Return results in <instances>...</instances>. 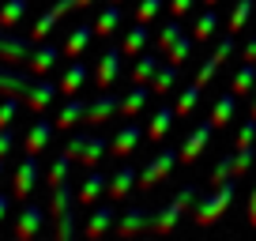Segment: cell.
Segmentation results:
<instances>
[{"instance_id":"obj_1","label":"cell","mask_w":256,"mask_h":241,"mask_svg":"<svg viewBox=\"0 0 256 241\" xmlns=\"http://www.w3.org/2000/svg\"><path fill=\"white\" fill-rule=\"evenodd\" d=\"M56 90L60 87H53V83H42V80H30V76H23V72H4V68H0V94L23 98L34 113L46 110V106L56 98Z\"/></svg>"},{"instance_id":"obj_2","label":"cell","mask_w":256,"mask_h":241,"mask_svg":"<svg viewBox=\"0 0 256 241\" xmlns=\"http://www.w3.org/2000/svg\"><path fill=\"white\" fill-rule=\"evenodd\" d=\"M234 192H238V177H226V181H222V185H218L211 196H204L200 211H196V222H200V226H208V222H218V218H222V211L230 208Z\"/></svg>"},{"instance_id":"obj_3","label":"cell","mask_w":256,"mask_h":241,"mask_svg":"<svg viewBox=\"0 0 256 241\" xmlns=\"http://www.w3.org/2000/svg\"><path fill=\"white\" fill-rule=\"evenodd\" d=\"M53 215H56V238H72L76 234V215H72V188L68 181L53 185Z\"/></svg>"},{"instance_id":"obj_4","label":"cell","mask_w":256,"mask_h":241,"mask_svg":"<svg viewBox=\"0 0 256 241\" xmlns=\"http://www.w3.org/2000/svg\"><path fill=\"white\" fill-rule=\"evenodd\" d=\"M106 140L102 136H72L68 140V147H64V154L72 162H83V166H98V158L106 154Z\"/></svg>"},{"instance_id":"obj_5","label":"cell","mask_w":256,"mask_h":241,"mask_svg":"<svg viewBox=\"0 0 256 241\" xmlns=\"http://www.w3.org/2000/svg\"><path fill=\"white\" fill-rule=\"evenodd\" d=\"M192 200H196V185H184L181 192H177V200H170L158 215H151V226H147V230H170V226L181 218V211H188Z\"/></svg>"},{"instance_id":"obj_6","label":"cell","mask_w":256,"mask_h":241,"mask_svg":"<svg viewBox=\"0 0 256 241\" xmlns=\"http://www.w3.org/2000/svg\"><path fill=\"white\" fill-rule=\"evenodd\" d=\"M252 154H256L252 147H238V151H234L230 158H222V162H218V170L211 174V185H222L226 177H241L248 166H252Z\"/></svg>"},{"instance_id":"obj_7","label":"cell","mask_w":256,"mask_h":241,"mask_svg":"<svg viewBox=\"0 0 256 241\" xmlns=\"http://www.w3.org/2000/svg\"><path fill=\"white\" fill-rule=\"evenodd\" d=\"M177 158H181V154H177V147H166V151H158V154H154V158L144 166V174H140V185H144V188L158 185L162 177L174 170V162H177Z\"/></svg>"},{"instance_id":"obj_8","label":"cell","mask_w":256,"mask_h":241,"mask_svg":"<svg viewBox=\"0 0 256 241\" xmlns=\"http://www.w3.org/2000/svg\"><path fill=\"white\" fill-rule=\"evenodd\" d=\"M34 185H38V154H26V158L19 162V170H16L12 196H16V200H26V196L34 192Z\"/></svg>"},{"instance_id":"obj_9","label":"cell","mask_w":256,"mask_h":241,"mask_svg":"<svg viewBox=\"0 0 256 241\" xmlns=\"http://www.w3.org/2000/svg\"><path fill=\"white\" fill-rule=\"evenodd\" d=\"M211 132H215V120H204V124H196V128H192V136L181 144V162H196V158H200V151L208 147Z\"/></svg>"},{"instance_id":"obj_10","label":"cell","mask_w":256,"mask_h":241,"mask_svg":"<svg viewBox=\"0 0 256 241\" xmlns=\"http://www.w3.org/2000/svg\"><path fill=\"white\" fill-rule=\"evenodd\" d=\"M230 53H234V38H222V42H218V49L208 56V60H204V68H200V76H196V83H200V87H208V83L218 76V68L226 64V56H230Z\"/></svg>"},{"instance_id":"obj_11","label":"cell","mask_w":256,"mask_h":241,"mask_svg":"<svg viewBox=\"0 0 256 241\" xmlns=\"http://www.w3.org/2000/svg\"><path fill=\"white\" fill-rule=\"evenodd\" d=\"M34 46L38 42H23V38H12V34H4L0 30V60H30L34 56Z\"/></svg>"},{"instance_id":"obj_12","label":"cell","mask_w":256,"mask_h":241,"mask_svg":"<svg viewBox=\"0 0 256 241\" xmlns=\"http://www.w3.org/2000/svg\"><path fill=\"white\" fill-rule=\"evenodd\" d=\"M120 56H124V49H106V53H102V60H98V72H94V80H98V87H102V90L120 76Z\"/></svg>"},{"instance_id":"obj_13","label":"cell","mask_w":256,"mask_h":241,"mask_svg":"<svg viewBox=\"0 0 256 241\" xmlns=\"http://www.w3.org/2000/svg\"><path fill=\"white\" fill-rule=\"evenodd\" d=\"M53 128H56V120H46V117H38L30 124V132H26V154H38V151H46V144L53 140Z\"/></svg>"},{"instance_id":"obj_14","label":"cell","mask_w":256,"mask_h":241,"mask_svg":"<svg viewBox=\"0 0 256 241\" xmlns=\"http://www.w3.org/2000/svg\"><path fill=\"white\" fill-rule=\"evenodd\" d=\"M117 110H120V98L117 94H102L98 102L87 106V124H102V120H110Z\"/></svg>"},{"instance_id":"obj_15","label":"cell","mask_w":256,"mask_h":241,"mask_svg":"<svg viewBox=\"0 0 256 241\" xmlns=\"http://www.w3.org/2000/svg\"><path fill=\"white\" fill-rule=\"evenodd\" d=\"M87 106H90V102H83V98H72V102H68L60 113H56V128H72V124L87 120Z\"/></svg>"},{"instance_id":"obj_16","label":"cell","mask_w":256,"mask_h":241,"mask_svg":"<svg viewBox=\"0 0 256 241\" xmlns=\"http://www.w3.org/2000/svg\"><path fill=\"white\" fill-rule=\"evenodd\" d=\"M42 208H34V204H26L23 208V215H19V222H16V234L19 238H34V234L42 230Z\"/></svg>"},{"instance_id":"obj_17","label":"cell","mask_w":256,"mask_h":241,"mask_svg":"<svg viewBox=\"0 0 256 241\" xmlns=\"http://www.w3.org/2000/svg\"><path fill=\"white\" fill-rule=\"evenodd\" d=\"M140 136H144V128H140V124H124V128L117 132V136H113V154H132V147L140 144Z\"/></svg>"},{"instance_id":"obj_18","label":"cell","mask_w":256,"mask_h":241,"mask_svg":"<svg viewBox=\"0 0 256 241\" xmlns=\"http://www.w3.org/2000/svg\"><path fill=\"white\" fill-rule=\"evenodd\" d=\"M56 56H60V53H56L53 46H42V42H38V46H34V56L26 60V64H30L34 76H42V72H49V68L56 64Z\"/></svg>"},{"instance_id":"obj_19","label":"cell","mask_w":256,"mask_h":241,"mask_svg":"<svg viewBox=\"0 0 256 241\" xmlns=\"http://www.w3.org/2000/svg\"><path fill=\"white\" fill-rule=\"evenodd\" d=\"M174 117H177V110H170V106H162L158 113H154L151 117V128H147V140H151V144H158L162 136H166L170 132V124H174Z\"/></svg>"},{"instance_id":"obj_20","label":"cell","mask_w":256,"mask_h":241,"mask_svg":"<svg viewBox=\"0 0 256 241\" xmlns=\"http://www.w3.org/2000/svg\"><path fill=\"white\" fill-rule=\"evenodd\" d=\"M132 181H136V170H132V166H120L117 174L110 177V188H106V192H110L113 200H120V196H128V188H132Z\"/></svg>"},{"instance_id":"obj_21","label":"cell","mask_w":256,"mask_h":241,"mask_svg":"<svg viewBox=\"0 0 256 241\" xmlns=\"http://www.w3.org/2000/svg\"><path fill=\"white\" fill-rule=\"evenodd\" d=\"M90 34H94V26H76L72 34H68V42H64V56H80L83 49H87V42H90Z\"/></svg>"},{"instance_id":"obj_22","label":"cell","mask_w":256,"mask_h":241,"mask_svg":"<svg viewBox=\"0 0 256 241\" xmlns=\"http://www.w3.org/2000/svg\"><path fill=\"white\" fill-rule=\"evenodd\" d=\"M83 80H87V64H83V60H72V68L60 76V90L64 94H76V90L83 87Z\"/></svg>"},{"instance_id":"obj_23","label":"cell","mask_w":256,"mask_h":241,"mask_svg":"<svg viewBox=\"0 0 256 241\" xmlns=\"http://www.w3.org/2000/svg\"><path fill=\"white\" fill-rule=\"evenodd\" d=\"M26 4H30V0H4V8H0V26L12 30V26L26 16Z\"/></svg>"},{"instance_id":"obj_24","label":"cell","mask_w":256,"mask_h":241,"mask_svg":"<svg viewBox=\"0 0 256 241\" xmlns=\"http://www.w3.org/2000/svg\"><path fill=\"white\" fill-rule=\"evenodd\" d=\"M106 188H110V181H106L102 174H90L87 181H83V185H80V204H94L98 196L106 192Z\"/></svg>"},{"instance_id":"obj_25","label":"cell","mask_w":256,"mask_h":241,"mask_svg":"<svg viewBox=\"0 0 256 241\" xmlns=\"http://www.w3.org/2000/svg\"><path fill=\"white\" fill-rule=\"evenodd\" d=\"M120 19H124V12H120V4L113 0L110 8H106L102 16H98V23H94V34H113V30L120 26Z\"/></svg>"},{"instance_id":"obj_26","label":"cell","mask_w":256,"mask_h":241,"mask_svg":"<svg viewBox=\"0 0 256 241\" xmlns=\"http://www.w3.org/2000/svg\"><path fill=\"white\" fill-rule=\"evenodd\" d=\"M147 94H154V90L147 87V83H136V87H132V94H128V98H120V113H124V117L140 113V106L147 102Z\"/></svg>"},{"instance_id":"obj_27","label":"cell","mask_w":256,"mask_h":241,"mask_svg":"<svg viewBox=\"0 0 256 241\" xmlns=\"http://www.w3.org/2000/svg\"><path fill=\"white\" fill-rule=\"evenodd\" d=\"M113 218H117V211H113V208H98L94 215H90V222H87V238H98V234H106Z\"/></svg>"},{"instance_id":"obj_28","label":"cell","mask_w":256,"mask_h":241,"mask_svg":"<svg viewBox=\"0 0 256 241\" xmlns=\"http://www.w3.org/2000/svg\"><path fill=\"white\" fill-rule=\"evenodd\" d=\"M234 106H238V94H234V90H230V94H222V98L215 102V113H211V120H215V128H222L226 120L234 117Z\"/></svg>"},{"instance_id":"obj_29","label":"cell","mask_w":256,"mask_h":241,"mask_svg":"<svg viewBox=\"0 0 256 241\" xmlns=\"http://www.w3.org/2000/svg\"><path fill=\"white\" fill-rule=\"evenodd\" d=\"M177 72H181V64H166V68H158V72H154V83H151V90H154V94H166V90L174 87Z\"/></svg>"},{"instance_id":"obj_30","label":"cell","mask_w":256,"mask_h":241,"mask_svg":"<svg viewBox=\"0 0 256 241\" xmlns=\"http://www.w3.org/2000/svg\"><path fill=\"white\" fill-rule=\"evenodd\" d=\"M56 23H60V16H56L53 8H49L46 16H38V23H34V30H30V42H46V38H49V30H53Z\"/></svg>"},{"instance_id":"obj_31","label":"cell","mask_w":256,"mask_h":241,"mask_svg":"<svg viewBox=\"0 0 256 241\" xmlns=\"http://www.w3.org/2000/svg\"><path fill=\"white\" fill-rule=\"evenodd\" d=\"M252 83H256V64H252V60H248V64L241 68L238 76H234L230 90H234V94H248V87H252Z\"/></svg>"},{"instance_id":"obj_32","label":"cell","mask_w":256,"mask_h":241,"mask_svg":"<svg viewBox=\"0 0 256 241\" xmlns=\"http://www.w3.org/2000/svg\"><path fill=\"white\" fill-rule=\"evenodd\" d=\"M154 72H158V56H140V64H136V72H132V80L136 83H151L154 80Z\"/></svg>"},{"instance_id":"obj_33","label":"cell","mask_w":256,"mask_h":241,"mask_svg":"<svg viewBox=\"0 0 256 241\" xmlns=\"http://www.w3.org/2000/svg\"><path fill=\"white\" fill-rule=\"evenodd\" d=\"M252 4H256V0H238V8L230 12V23H226V26H230L234 34H238L241 26L248 23V16H252Z\"/></svg>"},{"instance_id":"obj_34","label":"cell","mask_w":256,"mask_h":241,"mask_svg":"<svg viewBox=\"0 0 256 241\" xmlns=\"http://www.w3.org/2000/svg\"><path fill=\"white\" fill-rule=\"evenodd\" d=\"M200 83H196V80H192V87H184V94H181V102H177V117H188V113H192V106H196V102H200Z\"/></svg>"},{"instance_id":"obj_35","label":"cell","mask_w":256,"mask_h":241,"mask_svg":"<svg viewBox=\"0 0 256 241\" xmlns=\"http://www.w3.org/2000/svg\"><path fill=\"white\" fill-rule=\"evenodd\" d=\"M215 26H218V16H215V12H204V16L196 19V26H192V34H196L200 42H208L211 34H215Z\"/></svg>"},{"instance_id":"obj_36","label":"cell","mask_w":256,"mask_h":241,"mask_svg":"<svg viewBox=\"0 0 256 241\" xmlns=\"http://www.w3.org/2000/svg\"><path fill=\"white\" fill-rule=\"evenodd\" d=\"M144 42H147V23H136L132 26V30H128V38H124V53H140V49H144Z\"/></svg>"},{"instance_id":"obj_37","label":"cell","mask_w":256,"mask_h":241,"mask_svg":"<svg viewBox=\"0 0 256 241\" xmlns=\"http://www.w3.org/2000/svg\"><path fill=\"white\" fill-rule=\"evenodd\" d=\"M68 166H72V158H68V154H60V158L49 166V188L60 185V181H68Z\"/></svg>"},{"instance_id":"obj_38","label":"cell","mask_w":256,"mask_h":241,"mask_svg":"<svg viewBox=\"0 0 256 241\" xmlns=\"http://www.w3.org/2000/svg\"><path fill=\"white\" fill-rule=\"evenodd\" d=\"M158 12H162V0H140L136 4V23H151Z\"/></svg>"},{"instance_id":"obj_39","label":"cell","mask_w":256,"mask_h":241,"mask_svg":"<svg viewBox=\"0 0 256 241\" xmlns=\"http://www.w3.org/2000/svg\"><path fill=\"white\" fill-rule=\"evenodd\" d=\"M177 38H181V26H177V16H174V19H170V23L158 30V49H170Z\"/></svg>"},{"instance_id":"obj_40","label":"cell","mask_w":256,"mask_h":241,"mask_svg":"<svg viewBox=\"0 0 256 241\" xmlns=\"http://www.w3.org/2000/svg\"><path fill=\"white\" fill-rule=\"evenodd\" d=\"M188 49H192V38H177L174 46H170V64H184V56H188Z\"/></svg>"},{"instance_id":"obj_41","label":"cell","mask_w":256,"mask_h":241,"mask_svg":"<svg viewBox=\"0 0 256 241\" xmlns=\"http://www.w3.org/2000/svg\"><path fill=\"white\" fill-rule=\"evenodd\" d=\"M16 110H19L16 94H4V102H0V128H8L12 120H16Z\"/></svg>"},{"instance_id":"obj_42","label":"cell","mask_w":256,"mask_h":241,"mask_svg":"<svg viewBox=\"0 0 256 241\" xmlns=\"http://www.w3.org/2000/svg\"><path fill=\"white\" fill-rule=\"evenodd\" d=\"M252 140H256V117H248L238 132V147H252Z\"/></svg>"},{"instance_id":"obj_43","label":"cell","mask_w":256,"mask_h":241,"mask_svg":"<svg viewBox=\"0 0 256 241\" xmlns=\"http://www.w3.org/2000/svg\"><path fill=\"white\" fill-rule=\"evenodd\" d=\"M12 144H16V132H12V124H8V128H0V158L12 151Z\"/></svg>"},{"instance_id":"obj_44","label":"cell","mask_w":256,"mask_h":241,"mask_svg":"<svg viewBox=\"0 0 256 241\" xmlns=\"http://www.w3.org/2000/svg\"><path fill=\"white\" fill-rule=\"evenodd\" d=\"M192 4H196V0H170V12H174V16H177V19H181V16H184V12H188V8H192Z\"/></svg>"},{"instance_id":"obj_45","label":"cell","mask_w":256,"mask_h":241,"mask_svg":"<svg viewBox=\"0 0 256 241\" xmlns=\"http://www.w3.org/2000/svg\"><path fill=\"white\" fill-rule=\"evenodd\" d=\"M245 60H252V64H256V38L245 46Z\"/></svg>"},{"instance_id":"obj_46","label":"cell","mask_w":256,"mask_h":241,"mask_svg":"<svg viewBox=\"0 0 256 241\" xmlns=\"http://www.w3.org/2000/svg\"><path fill=\"white\" fill-rule=\"evenodd\" d=\"M248 218H252V226H256V188H252V196H248Z\"/></svg>"},{"instance_id":"obj_47","label":"cell","mask_w":256,"mask_h":241,"mask_svg":"<svg viewBox=\"0 0 256 241\" xmlns=\"http://www.w3.org/2000/svg\"><path fill=\"white\" fill-rule=\"evenodd\" d=\"M8 204H12V196H4V192H0V218L8 215Z\"/></svg>"},{"instance_id":"obj_48","label":"cell","mask_w":256,"mask_h":241,"mask_svg":"<svg viewBox=\"0 0 256 241\" xmlns=\"http://www.w3.org/2000/svg\"><path fill=\"white\" fill-rule=\"evenodd\" d=\"M87 4H94V0H80V8H87Z\"/></svg>"},{"instance_id":"obj_49","label":"cell","mask_w":256,"mask_h":241,"mask_svg":"<svg viewBox=\"0 0 256 241\" xmlns=\"http://www.w3.org/2000/svg\"><path fill=\"white\" fill-rule=\"evenodd\" d=\"M248 117H256V102H252V113H248Z\"/></svg>"},{"instance_id":"obj_50","label":"cell","mask_w":256,"mask_h":241,"mask_svg":"<svg viewBox=\"0 0 256 241\" xmlns=\"http://www.w3.org/2000/svg\"><path fill=\"white\" fill-rule=\"evenodd\" d=\"M0 174H4V158H0Z\"/></svg>"},{"instance_id":"obj_51","label":"cell","mask_w":256,"mask_h":241,"mask_svg":"<svg viewBox=\"0 0 256 241\" xmlns=\"http://www.w3.org/2000/svg\"><path fill=\"white\" fill-rule=\"evenodd\" d=\"M208 4H215V0H208Z\"/></svg>"}]
</instances>
